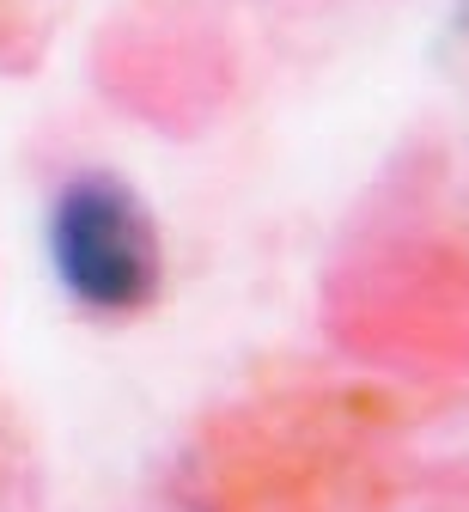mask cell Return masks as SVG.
<instances>
[{
    "label": "cell",
    "mask_w": 469,
    "mask_h": 512,
    "mask_svg": "<svg viewBox=\"0 0 469 512\" xmlns=\"http://www.w3.org/2000/svg\"><path fill=\"white\" fill-rule=\"evenodd\" d=\"M55 287L92 317H141L165 293V232L116 171H67L43 208Z\"/></svg>",
    "instance_id": "6da1fadb"
},
{
    "label": "cell",
    "mask_w": 469,
    "mask_h": 512,
    "mask_svg": "<svg viewBox=\"0 0 469 512\" xmlns=\"http://www.w3.org/2000/svg\"><path fill=\"white\" fill-rule=\"evenodd\" d=\"M457 49H463V68H469V0H463V13H457Z\"/></svg>",
    "instance_id": "3957f363"
},
{
    "label": "cell",
    "mask_w": 469,
    "mask_h": 512,
    "mask_svg": "<svg viewBox=\"0 0 469 512\" xmlns=\"http://www.w3.org/2000/svg\"><path fill=\"white\" fill-rule=\"evenodd\" d=\"M31 31V0H0V61H7L13 37Z\"/></svg>",
    "instance_id": "7a4b0ae2"
}]
</instances>
